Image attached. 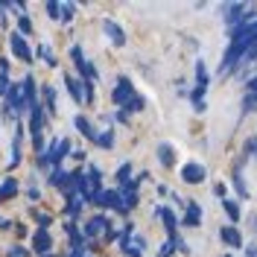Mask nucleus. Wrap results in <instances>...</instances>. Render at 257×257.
Here are the masks:
<instances>
[{
  "label": "nucleus",
  "instance_id": "f257e3e1",
  "mask_svg": "<svg viewBox=\"0 0 257 257\" xmlns=\"http://www.w3.org/2000/svg\"><path fill=\"white\" fill-rule=\"evenodd\" d=\"M114 102L117 105H128V99L135 96V88H132V82L126 79V76H120V79L114 82Z\"/></svg>",
  "mask_w": 257,
  "mask_h": 257
},
{
  "label": "nucleus",
  "instance_id": "f03ea898",
  "mask_svg": "<svg viewBox=\"0 0 257 257\" xmlns=\"http://www.w3.org/2000/svg\"><path fill=\"white\" fill-rule=\"evenodd\" d=\"M181 178H184L187 184H202V181H205V167L193 161V164H187V167L181 170Z\"/></svg>",
  "mask_w": 257,
  "mask_h": 257
},
{
  "label": "nucleus",
  "instance_id": "7ed1b4c3",
  "mask_svg": "<svg viewBox=\"0 0 257 257\" xmlns=\"http://www.w3.org/2000/svg\"><path fill=\"white\" fill-rule=\"evenodd\" d=\"M9 44H12V53H15L18 59H24V62H30V59H32V50H30V44L24 41V35H21V32H15V35L9 38Z\"/></svg>",
  "mask_w": 257,
  "mask_h": 257
},
{
  "label": "nucleus",
  "instance_id": "20e7f679",
  "mask_svg": "<svg viewBox=\"0 0 257 257\" xmlns=\"http://www.w3.org/2000/svg\"><path fill=\"white\" fill-rule=\"evenodd\" d=\"M50 245H53V237L47 234V228H41V231H35V240H32V248L38 251V254H47Z\"/></svg>",
  "mask_w": 257,
  "mask_h": 257
},
{
  "label": "nucleus",
  "instance_id": "39448f33",
  "mask_svg": "<svg viewBox=\"0 0 257 257\" xmlns=\"http://www.w3.org/2000/svg\"><path fill=\"white\" fill-rule=\"evenodd\" d=\"M102 30L108 32V38H111L117 47H123V44H126V35H123V30H120L114 21H102Z\"/></svg>",
  "mask_w": 257,
  "mask_h": 257
},
{
  "label": "nucleus",
  "instance_id": "423d86ee",
  "mask_svg": "<svg viewBox=\"0 0 257 257\" xmlns=\"http://www.w3.org/2000/svg\"><path fill=\"white\" fill-rule=\"evenodd\" d=\"M41 126H44V111H41V105L35 102V105H32V123H30L32 138H38V135H41Z\"/></svg>",
  "mask_w": 257,
  "mask_h": 257
},
{
  "label": "nucleus",
  "instance_id": "0eeeda50",
  "mask_svg": "<svg viewBox=\"0 0 257 257\" xmlns=\"http://www.w3.org/2000/svg\"><path fill=\"white\" fill-rule=\"evenodd\" d=\"M99 231H108V222H105V216H94L91 222L85 225V237H94Z\"/></svg>",
  "mask_w": 257,
  "mask_h": 257
},
{
  "label": "nucleus",
  "instance_id": "6e6552de",
  "mask_svg": "<svg viewBox=\"0 0 257 257\" xmlns=\"http://www.w3.org/2000/svg\"><path fill=\"white\" fill-rule=\"evenodd\" d=\"M222 240L228 242V245H234V248H240L242 245V237H240V231H237L234 225H225L222 228Z\"/></svg>",
  "mask_w": 257,
  "mask_h": 257
},
{
  "label": "nucleus",
  "instance_id": "1a4fd4ad",
  "mask_svg": "<svg viewBox=\"0 0 257 257\" xmlns=\"http://www.w3.org/2000/svg\"><path fill=\"white\" fill-rule=\"evenodd\" d=\"M18 193V181L15 178H6L3 184H0V202H6V199H12Z\"/></svg>",
  "mask_w": 257,
  "mask_h": 257
},
{
  "label": "nucleus",
  "instance_id": "9d476101",
  "mask_svg": "<svg viewBox=\"0 0 257 257\" xmlns=\"http://www.w3.org/2000/svg\"><path fill=\"white\" fill-rule=\"evenodd\" d=\"M199 222H202V210H199L196 202H190L187 205V213H184V225H199Z\"/></svg>",
  "mask_w": 257,
  "mask_h": 257
},
{
  "label": "nucleus",
  "instance_id": "9b49d317",
  "mask_svg": "<svg viewBox=\"0 0 257 257\" xmlns=\"http://www.w3.org/2000/svg\"><path fill=\"white\" fill-rule=\"evenodd\" d=\"M21 141H24V128L18 126L15 144H12V164H9V167H18V164H21Z\"/></svg>",
  "mask_w": 257,
  "mask_h": 257
},
{
  "label": "nucleus",
  "instance_id": "f8f14e48",
  "mask_svg": "<svg viewBox=\"0 0 257 257\" xmlns=\"http://www.w3.org/2000/svg\"><path fill=\"white\" fill-rule=\"evenodd\" d=\"M73 123H76V128H79V132L85 135V138H88V141H94V138H96V132H94V126L88 123V117H82V114H79Z\"/></svg>",
  "mask_w": 257,
  "mask_h": 257
},
{
  "label": "nucleus",
  "instance_id": "ddd939ff",
  "mask_svg": "<svg viewBox=\"0 0 257 257\" xmlns=\"http://www.w3.org/2000/svg\"><path fill=\"white\" fill-rule=\"evenodd\" d=\"M158 216L164 219L167 231H170V237H173V234H176V216H173V210L170 208H158Z\"/></svg>",
  "mask_w": 257,
  "mask_h": 257
},
{
  "label": "nucleus",
  "instance_id": "4468645a",
  "mask_svg": "<svg viewBox=\"0 0 257 257\" xmlns=\"http://www.w3.org/2000/svg\"><path fill=\"white\" fill-rule=\"evenodd\" d=\"M94 144L99 146V149H111V144H114V132L108 128V132H102V135H96V138H94Z\"/></svg>",
  "mask_w": 257,
  "mask_h": 257
},
{
  "label": "nucleus",
  "instance_id": "2eb2a0df",
  "mask_svg": "<svg viewBox=\"0 0 257 257\" xmlns=\"http://www.w3.org/2000/svg\"><path fill=\"white\" fill-rule=\"evenodd\" d=\"M158 158L164 161V167H173V164H176V155H173V149H170L167 144L158 146Z\"/></svg>",
  "mask_w": 257,
  "mask_h": 257
},
{
  "label": "nucleus",
  "instance_id": "dca6fc26",
  "mask_svg": "<svg viewBox=\"0 0 257 257\" xmlns=\"http://www.w3.org/2000/svg\"><path fill=\"white\" fill-rule=\"evenodd\" d=\"M82 202H85L82 196H73V199L67 202V216H79L82 213Z\"/></svg>",
  "mask_w": 257,
  "mask_h": 257
},
{
  "label": "nucleus",
  "instance_id": "f3484780",
  "mask_svg": "<svg viewBox=\"0 0 257 257\" xmlns=\"http://www.w3.org/2000/svg\"><path fill=\"white\" fill-rule=\"evenodd\" d=\"M196 79H199V88H208V67H205V62L196 64Z\"/></svg>",
  "mask_w": 257,
  "mask_h": 257
},
{
  "label": "nucleus",
  "instance_id": "a211bd4d",
  "mask_svg": "<svg viewBox=\"0 0 257 257\" xmlns=\"http://www.w3.org/2000/svg\"><path fill=\"white\" fill-rule=\"evenodd\" d=\"M225 213H228V216H231V219H234V222H237V219H240V205H237V202H231V199H225Z\"/></svg>",
  "mask_w": 257,
  "mask_h": 257
},
{
  "label": "nucleus",
  "instance_id": "6ab92c4d",
  "mask_svg": "<svg viewBox=\"0 0 257 257\" xmlns=\"http://www.w3.org/2000/svg\"><path fill=\"white\" fill-rule=\"evenodd\" d=\"M123 111H144V96H132V99H128V105L126 108H123Z\"/></svg>",
  "mask_w": 257,
  "mask_h": 257
},
{
  "label": "nucleus",
  "instance_id": "aec40b11",
  "mask_svg": "<svg viewBox=\"0 0 257 257\" xmlns=\"http://www.w3.org/2000/svg\"><path fill=\"white\" fill-rule=\"evenodd\" d=\"M44 102H47L50 114H56V91L53 88H44Z\"/></svg>",
  "mask_w": 257,
  "mask_h": 257
},
{
  "label": "nucleus",
  "instance_id": "412c9836",
  "mask_svg": "<svg viewBox=\"0 0 257 257\" xmlns=\"http://www.w3.org/2000/svg\"><path fill=\"white\" fill-rule=\"evenodd\" d=\"M18 27H21V32H24V35H27V32H32V24H30V18H27V15H21Z\"/></svg>",
  "mask_w": 257,
  "mask_h": 257
},
{
  "label": "nucleus",
  "instance_id": "4be33fe9",
  "mask_svg": "<svg viewBox=\"0 0 257 257\" xmlns=\"http://www.w3.org/2000/svg\"><path fill=\"white\" fill-rule=\"evenodd\" d=\"M47 15H50V18H59V15H62L59 3H53V0H50V3H47Z\"/></svg>",
  "mask_w": 257,
  "mask_h": 257
},
{
  "label": "nucleus",
  "instance_id": "5701e85b",
  "mask_svg": "<svg viewBox=\"0 0 257 257\" xmlns=\"http://www.w3.org/2000/svg\"><path fill=\"white\" fill-rule=\"evenodd\" d=\"M170 254H173V240H170V242H164V245L158 248V257H170Z\"/></svg>",
  "mask_w": 257,
  "mask_h": 257
},
{
  "label": "nucleus",
  "instance_id": "b1692460",
  "mask_svg": "<svg viewBox=\"0 0 257 257\" xmlns=\"http://www.w3.org/2000/svg\"><path fill=\"white\" fill-rule=\"evenodd\" d=\"M128 173H132V167H128V164H123V167L117 170V181H126V178H128Z\"/></svg>",
  "mask_w": 257,
  "mask_h": 257
},
{
  "label": "nucleus",
  "instance_id": "393cba45",
  "mask_svg": "<svg viewBox=\"0 0 257 257\" xmlns=\"http://www.w3.org/2000/svg\"><path fill=\"white\" fill-rule=\"evenodd\" d=\"M9 257H30V251L21 248V245H15V248H9Z\"/></svg>",
  "mask_w": 257,
  "mask_h": 257
},
{
  "label": "nucleus",
  "instance_id": "a878e982",
  "mask_svg": "<svg viewBox=\"0 0 257 257\" xmlns=\"http://www.w3.org/2000/svg\"><path fill=\"white\" fill-rule=\"evenodd\" d=\"M114 120H120V123H128V114L123 111V108H120V111L114 114Z\"/></svg>",
  "mask_w": 257,
  "mask_h": 257
},
{
  "label": "nucleus",
  "instance_id": "bb28decb",
  "mask_svg": "<svg viewBox=\"0 0 257 257\" xmlns=\"http://www.w3.org/2000/svg\"><path fill=\"white\" fill-rule=\"evenodd\" d=\"M62 18H64V21H70V18H73V6H64V9H62Z\"/></svg>",
  "mask_w": 257,
  "mask_h": 257
},
{
  "label": "nucleus",
  "instance_id": "cd10ccee",
  "mask_svg": "<svg viewBox=\"0 0 257 257\" xmlns=\"http://www.w3.org/2000/svg\"><path fill=\"white\" fill-rule=\"evenodd\" d=\"M248 257H257V245H248V251H245Z\"/></svg>",
  "mask_w": 257,
  "mask_h": 257
},
{
  "label": "nucleus",
  "instance_id": "c85d7f7f",
  "mask_svg": "<svg viewBox=\"0 0 257 257\" xmlns=\"http://www.w3.org/2000/svg\"><path fill=\"white\" fill-rule=\"evenodd\" d=\"M41 257H53V254H41Z\"/></svg>",
  "mask_w": 257,
  "mask_h": 257
},
{
  "label": "nucleus",
  "instance_id": "c756f323",
  "mask_svg": "<svg viewBox=\"0 0 257 257\" xmlns=\"http://www.w3.org/2000/svg\"><path fill=\"white\" fill-rule=\"evenodd\" d=\"M0 225H3V222H0Z\"/></svg>",
  "mask_w": 257,
  "mask_h": 257
}]
</instances>
